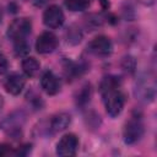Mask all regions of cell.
Instances as JSON below:
<instances>
[{"label": "cell", "instance_id": "cell-8", "mask_svg": "<svg viewBox=\"0 0 157 157\" xmlns=\"http://www.w3.org/2000/svg\"><path fill=\"white\" fill-rule=\"evenodd\" d=\"M58 37L53 32H43L36 40V50L39 54H49L58 48Z\"/></svg>", "mask_w": 157, "mask_h": 157}, {"label": "cell", "instance_id": "cell-19", "mask_svg": "<svg viewBox=\"0 0 157 157\" xmlns=\"http://www.w3.org/2000/svg\"><path fill=\"white\" fill-rule=\"evenodd\" d=\"M27 98L29 101V103L32 104V107H34L36 109H42L43 107V101L40 98V96H38L34 91H31L27 93Z\"/></svg>", "mask_w": 157, "mask_h": 157}, {"label": "cell", "instance_id": "cell-17", "mask_svg": "<svg viewBox=\"0 0 157 157\" xmlns=\"http://www.w3.org/2000/svg\"><path fill=\"white\" fill-rule=\"evenodd\" d=\"M66 38H67V43L74 44V45L78 44L81 42V39H82V32L77 26L72 25L66 32Z\"/></svg>", "mask_w": 157, "mask_h": 157}, {"label": "cell", "instance_id": "cell-24", "mask_svg": "<svg viewBox=\"0 0 157 157\" xmlns=\"http://www.w3.org/2000/svg\"><path fill=\"white\" fill-rule=\"evenodd\" d=\"M140 4H142V5H145V6H151V5H153L155 2H156V0H137Z\"/></svg>", "mask_w": 157, "mask_h": 157}, {"label": "cell", "instance_id": "cell-11", "mask_svg": "<svg viewBox=\"0 0 157 157\" xmlns=\"http://www.w3.org/2000/svg\"><path fill=\"white\" fill-rule=\"evenodd\" d=\"M87 70V64L85 61H71L65 60L64 63V72L67 80H75L82 76Z\"/></svg>", "mask_w": 157, "mask_h": 157}, {"label": "cell", "instance_id": "cell-2", "mask_svg": "<svg viewBox=\"0 0 157 157\" xmlns=\"http://www.w3.org/2000/svg\"><path fill=\"white\" fill-rule=\"evenodd\" d=\"M144 121L142 117L139 113H132L129 120L125 123L123 129V140L126 145H134L141 140L144 136Z\"/></svg>", "mask_w": 157, "mask_h": 157}, {"label": "cell", "instance_id": "cell-12", "mask_svg": "<svg viewBox=\"0 0 157 157\" xmlns=\"http://www.w3.org/2000/svg\"><path fill=\"white\" fill-rule=\"evenodd\" d=\"M70 123H71V115L69 113H65V112L58 113L52 117L50 123H49V130L53 134L60 132V131L65 130L70 125Z\"/></svg>", "mask_w": 157, "mask_h": 157}, {"label": "cell", "instance_id": "cell-21", "mask_svg": "<svg viewBox=\"0 0 157 157\" xmlns=\"http://www.w3.org/2000/svg\"><path fill=\"white\" fill-rule=\"evenodd\" d=\"M32 150V145L31 144H26V145H22L20 146L18 148L13 150V155L15 156H27Z\"/></svg>", "mask_w": 157, "mask_h": 157}, {"label": "cell", "instance_id": "cell-4", "mask_svg": "<svg viewBox=\"0 0 157 157\" xmlns=\"http://www.w3.org/2000/svg\"><path fill=\"white\" fill-rule=\"evenodd\" d=\"M32 31V22L27 17H20L15 18L7 28V37L12 42L20 40V39H27V37L31 34Z\"/></svg>", "mask_w": 157, "mask_h": 157}, {"label": "cell", "instance_id": "cell-15", "mask_svg": "<svg viewBox=\"0 0 157 157\" xmlns=\"http://www.w3.org/2000/svg\"><path fill=\"white\" fill-rule=\"evenodd\" d=\"M21 65H22V70H23L25 75L28 77H34L39 72V69H40L39 61L33 56H26L22 60Z\"/></svg>", "mask_w": 157, "mask_h": 157}, {"label": "cell", "instance_id": "cell-25", "mask_svg": "<svg viewBox=\"0 0 157 157\" xmlns=\"http://www.w3.org/2000/svg\"><path fill=\"white\" fill-rule=\"evenodd\" d=\"M99 4L102 5V9L103 10H108L109 9V0H99Z\"/></svg>", "mask_w": 157, "mask_h": 157}, {"label": "cell", "instance_id": "cell-1", "mask_svg": "<svg viewBox=\"0 0 157 157\" xmlns=\"http://www.w3.org/2000/svg\"><path fill=\"white\" fill-rule=\"evenodd\" d=\"M99 93L104 103L105 112L109 117H118L125 105L126 96L121 90V80L117 76H105L99 85Z\"/></svg>", "mask_w": 157, "mask_h": 157}, {"label": "cell", "instance_id": "cell-20", "mask_svg": "<svg viewBox=\"0 0 157 157\" xmlns=\"http://www.w3.org/2000/svg\"><path fill=\"white\" fill-rule=\"evenodd\" d=\"M121 66L123 69L126 71V72H134L135 71V67H136V61L132 56H125L121 61Z\"/></svg>", "mask_w": 157, "mask_h": 157}, {"label": "cell", "instance_id": "cell-22", "mask_svg": "<svg viewBox=\"0 0 157 157\" xmlns=\"http://www.w3.org/2000/svg\"><path fill=\"white\" fill-rule=\"evenodd\" d=\"M7 155H13V150L11 148L10 145L1 144L0 145V156H7Z\"/></svg>", "mask_w": 157, "mask_h": 157}, {"label": "cell", "instance_id": "cell-10", "mask_svg": "<svg viewBox=\"0 0 157 157\" xmlns=\"http://www.w3.org/2000/svg\"><path fill=\"white\" fill-rule=\"evenodd\" d=\"M2 85H4V88L7 93H10L12 96H17L22 92V90L26 85V81H25L22 75L13 72V74H10L9 76L5 77Z\"/></svg>", "mask_w": 157, "mask_h": 157}, {"label": "cell", "instance_id": "cell-16", "mask_svg": "<svg viewBox=\"0 0 157 157\" xmlns=\"http://www.w3.org/2000/svg\"><path fill=\"white\" fill-rule=\"evenodd\" d=\"M92 0H65V6L72 12L85 11L90 7Z\"/></svg>", "mask_w": 157, "mask_h": 157}, {"label": "cell", "instance_id": "cell-13", "mask_svg": "<svg viewBox=\"0 0 157 157\" xmlns=\"http://www.w3.org/2000/svg\"><path fill=\"white\" fill-rule=\"evenodd\" d=\"M155 81L147 82V77L140 80L136 87V96L140 97V99L147 102V101H153L155 98Z\"/></svg>", "mask_w": 157, "mask_h": 157}, {"label": "cell", "instance_id": "cell-5", "mask_svg": "<svg viewBox=\"0 0 157 157\" xmlns=\"http://www.w3.org/2000/svg\"><path fill=\"white\" fill-rule=\"evenodd\" d=\"M87 50L96 56L104 58V56H108L112 54L113 43H112L110 38H108L107 36H97L88 43Z\"/></svg>", "mask_w": 157, "mask_h": 157}, {"label": "cell", "instance_id": "cell-7", "mask_svg": "<svg viewBox=\"0 0 157 157\" xmlns=\"http://www.w3.org/2000/svg\"><path fill=\"white\" fill-rule=\"evenodd\" d=\"M65 16L63 10L58 5H50L45 9L43 13V23L49 28H59L63 26Z\"/></svg>", "mask_w": 157, "mask_h": 157}, {"label": "cell", "instance_id": "cell-26", "mask_svg": "<svg viewBox=\"0 0 157 157\" xmlns=\"http://www.w3.org/2000/svg\"><path fill=\"white\" fill-rule=\"evenodd\" d=\"M2 107H4V98L0 96V110L2 109Z\"/></svg>", "mask_w": 157, "mask_h": 157}, {"label": "cell", "instance_id": "cell-3", "mask_svg": "<svg viewBox=\"0 0 157 157\" xmlns=\"http://www.w3.org/2000/svg\"><path fill=\"white\" fill-rule=\"evenodd\" d=\"M26 115L21 110L12 112L10 115H7L2 123L1 129L12 139H20L22 136V126L25 124Z\"/></svg>", "mask_w": 157, "mask_h": 157}, {"label": "cell", "instance_id": "cell-23", "mask_svg": "<svg viewBox=\"0 0 157 157\" xmlns=\"http://www.w3.org/2000/svg\"><path fill=\"white\" fill-rule=\"evenodd\" d=\"M7 66H9L7 59H6V56L0 52V75H2V74L7 70Z\"/></svg>", "mask_w": 157, "mask_h": 157}, {"label": "cell", "instance_id": "cell-14", "mask_svg": "<svg viewBox=\"0 0 157 157\" xmlns=\"http://www.w3.org/2000/svg\"><path fill=\"white\" fill-rule=\"evenodd\" d=\"M92 98V86L91 83H83L75 93V103L80 108H85Z\"/></svg>", "mask_w": 157, "mask_h": 157}, {"label": "cell", "instance_id": "cell-18", "mask_svg": "<svg viewBox=\"0 0 157 157\" xmlns=\"http://www.w3.org/2000/svg\"><path fill=\"white\" fill-rule=\"evenodd\" d=\"M13 50L17 56H23L29 52V44L27 39H20L13 42Z\"/></svg>", "mask_w": 157, "mask_h": 157}, {"label": "cell", "instance_id": "cell-6", "mask_svg": "<svg viewBox=\"0 0 157 157\" xmlns=\"http://www.w3.org/2000/svg\"><path fill=\"white\" fill-rule=\"evenodd\" d=\"M78 137L72 134H65L56 144V155L58 156H75L78 150Z\"/></svg>", "mask_w": 157, "mask_h": 157}, {"label": "cell", "instance_id": "cell-27", "mask_svg": "<svg viewBox=\"0 0 157 157\" xmlns=\"http://www.w3.org/2000/svg\"><path fill=\"white\" fill-rule=\"evenodd\" d=\"M1 18H2V10H1V7H0V22H1Z\"/></svg>", "mask_w": 157, "mask_h": 157}, {"label": "cell", "instance_id": "cell-9", "mask_svg": "<svg viewBox=\"0 0 157 157\" xmlns=\"http://www.w3.org/2000/svg\"><path fill=\"white\" fill-rule=\"evenodd\" d=\"M40 87L42 90L49 94V96H54L60 91L61 87V82L59 80V77L52 72V71H45L42 77H40Z\"/></svg>", "mask_w": 157, "mask_h": 157}]
</instances>
